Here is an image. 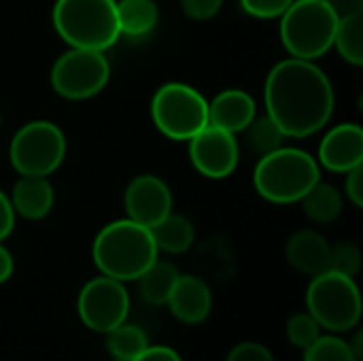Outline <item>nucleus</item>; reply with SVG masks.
<instances>
[{"mask_svg":"<svg viewBox=\"0 0 363 361\" xmlns=\"http://www.w3.org/2000/svg\"><path fill=\"white\" fill-rule=\"evenodd\" d=\"M319 164L330 172L347 174L363 164V130L357 123L334 126L319 145Z\"/></svg>","mask_w":363,"mask_h":361,"instance_id":"13","label":"nucleus"},{"mask_svg":"<svg viewBox=\"0 0 363 361\" xmlns=\"http://www.w3.org/2000/svg\"><path fill=\"white\" fill-rule=\"evenodd\" d=\"M300 202H302L306 217L315 223L336 221L342 213V206H345L342 194L334 185L323 183V181H319Z\"/></svg>","mask_w":363,"mask_h":361,"instance_id":"21","label":"nucleus"},{"mask_svg":"<svg viewBox=\"0 0 363 361\" xmlns=\"http://www.w3.org/2000/svg\"><path fill=\"white\" fill-rule=\"evenodd\" d=\"M349 347H351L357 361H363V332H355V336L349 340Z\"/></svg>","mask_w":363,"mask_h":361,"instance_id":"36","label":"nucleus"},{"mask_svg":"<svg viewBox=\"0 0 363 361\" xmlns=\"http://www.w3.org/2000/svg\"><path fill=\"white\" fill-rule=\"evenodd\" d=\"M187 143H189V160L202 177L217 181L230 177L236 170L240 160V147L236 134L208 123Z\"/></svg>","mask_w":363,"mask_h":361,"instance_id":"11","label":"nucleus"},{"mask_svg":"<svg viewBox=\"0 0 363 361\" xmlns=\"http://www.w3.org/2000/svg\"><path fill=\"white\" fill-rule=\"evenodd\" d=\"M179 268L172 262L166 260H155L138 279V294L140 298L149 304V306H166L174 283L179 279Z\"/></svg>","mask_w":363,"mask_h":361,"instance_id":"19","label":"nucleus"},{"mask_svg":"<svg viewBox=\"0 0 363 361\" xmlns=\"http://www.w3.org/2000/svg\"><path fill=\"white\" fill-rule=\"evenodd\" d=\"M221 6H223V0H181L183 13L194 21H208L217 17Z\"/></svg>","mask_w":363,"mask_h":361,"instance_id":"30","label":"nucleus"},{"mask_svg":"<svg viewBox=\"0 0 363 361\" xmlns=\"http://www.w3.org/2000/svg\"><path fill=\"white\" fill-rule=\"evenodd\" d=\"M330 249L328 238L317 230H298L289 236L285 245L287 262L294 270L306 277H317L330 266Z\"/></svg>","mask_w":363,"mask_h":361,"instance_id":"15","label":"nucleus"},{"mask_svg":"<svg viewBox=\"0 0 363 361\" xmlns=\"http://www.w3.org/2000/svg\"><path fill=\"white\" fill-rule=\"evenodd\" d=\"M166 306L179 323L200 326L213 313L211 285L196 274H179Z\"/></svg>","mask_w":363,"mask_h":361,"instance_id":"14","label":"nucleus"},{"mask_svg":"<svg viewBox=\"0 0 363 361\" xmlns=\"http://www.w3.org/2000/svg\"><path fill=\"white\" fill-rule=\"evenodd\" d=\"M91 257L100 274L130 283L160 257V251L151 230L125 217L106 223L98 232L91 245Z\"/></svg>","mask_w":363,"mask_h":361,"instance_id":"2","label":"nucleus"},{"mask_svg":"<svg viewBox=\"0 0 363 361\" xmlns=\"http://www.w3.org/2000/svg\"><path fill=\"white\" fill-rule=\"evenodd\" d=\"M132 361H183L179 351L166 345H149L140 355H136Z\"/></svg>","mask_w":363,"mask_h":361,"instance_id":"33","label":"nucleus"},{"mask_svg":"<svg viewBox=\"0 0 363 361\" xmlns=\"http://www.w3.org/2000/svg\"><path fill=\"white\" fill-rule=\"evenodd\" d=\"M323 2H330V0H323Z\"/></svg>","mask_w":363,"mask_h":361,"instance_id":"37","label":"nucleus"},{"mask_svg":"<svg viewBox=\"0 0 363 361\" xmlns=\"http://www.w3.org/2000/svg\"><path fill=\"white\" fill-rule=\"evenodd\" d=\"M328 270L347 274L355 279L362 270V251L355 243H338L330 249V266Z\"/></svg>","mask_w":363,"mask_h":361,"instance_id":"27","label":"nucleus"},{"mask_svg":"<svg viewBox=\"0 0 363 361\" xmlns=\"http://www.w3.org/2000/svg\"><path fill=\"white\" fill-rule=\"evenodd\" d=\"M66 157L64 132L47 119H34L21 126L9 147L11 166L19 177H51Z\"/></svg>","mask_w":363,"mask_h":361,"instance_id":"8","label":"nucleus"},{"mask_svg":"<svg viewBox=\"0 0 363 361\" xmlns=\"http://www.w3.org/2000/svg\"><path fill=\"white\" fill-rule=\"evenodd\" d=\"M319 181V162L296 147H279L262 155L253 172L255 191L272 204L300 202Z\"/></svg>","mask_w":363,"mask_h":361,"instance_id":"3","label":"nucleus"},{"mask_svg":"<svg viewBox=\"0 0 363 361\" xmlns=\"http://www.w3.org/2000/svg\"><path fill=\"white\" fill-rule=\"evenodd\" d=\"M77 313L87 330L98 334L111 332L128 321L130 315V294L125 283L104 274L87 281L79 291Z\"/></svg>","mask_w":363,"mask_h":361,"instance_id":"10","label":"nucleus"},{"mask_svg":"<svg viewBox=\"0 0 363 361\" xmlns=\"http://www.w3.org/2000/svg\"><path fill=\"white\" fill-rule=\"evenodd\" d=\"M123 206L128 219L153 228L172 213V191L164 179L155 174H138L125 187Z\"/></svg>","mask_w":363,"mask_h":361,"instance_id":"12","label":"nucleus"},{"mask_svg":"<svg viewBox=\"0 0 363 361\" xmlns=\"http://www.w3.org/2000/svg\"><path fill=\"white\" fill-rule=\"evenodd\" d=\"M330 4L338 13V17L353 15V13H363V0H330Z\"/></svg>","mask_w":363,"mask_h":361,"instance_id":"35","label":"nucleus"},{"mask_svg":"<svg viewBox=\"0 0 363 361\" xmlns=\"http://www.w3.org/2000/svg\"><path fill=\"white\" fill-rule=\"evenodd\" d=\"M225 361H277V357H274V353L266 345L247 340V343L234 345L230 349Z\"/></svg>","mask_w":363,"mask_h":361,"instance_id":"29","label":"nucleus"},{"mask_svg":"<svg viewBox=\"0 0 363 361\" xmlns=\"http://www.w3.org/2000/svg\"><path fill=\"white\" fill-rule=\"evenodd\" d=\"M104 336H106V351L113 360L132 361L151 345L147 332L128 321L119 323Z\"/></svg>","mask_w":363,"mask_h":361,"instance_id":"23","label":"nucleus"},{"mask_svg":"<svg viewBox=\"0 0 363 361\" xmlns=\"http://www.w3.org/2000/svg\"><path fill=\"white\" fill-rule=\"evenodd\" d=\"M340 57L353 66L363 64V13L338 17V26L334 32V45Z\"/></svg>","mask_w":363,"mask_h":361,"instance_id":"22","label":"nucleus"},{"mask_svg":"<svg viewBox=\"0 0 363 361\" xmlns=\"http://www.w3.org/2000/svg\"><path fill=\"white\" fill-rule=\"evenodd\" d=\"M255 115L257 104L245 89H223L208 102V123L232 134L245 132Z\"/></svg>","mask_w":363,"mask_h":361,"instance_id":"16","label":"nucleus"},{"mask_svg":"<svg viewBox=\"0 0 363 361\" xmlns=\"http://www.w3.org/2000/svg\"><path fill=\"white\" fill-rule=\"evenodd\" d=\"M302 361H357L353 355L349 340L338 334H321L311 347L304 349Z\"/></svg>","mask_w":363,"mask_h":361,"instance_id":"25","label":"nucleus"},{"mask_svg":"<svg viewBox=\"0 0 363 361\" xmlns=\"http://www.w3.org/2000/svg\"><path fill=\"white\" fill-rule=\"evenodd\" d=\"M245 134H247L249 147L257 155H266V153L283 147V143L287 138L270 115H255L253 121L245 128Z\"/></svg>","mask_w":363,"mask_h":361,"instance_id":"24","label":"nucleus"},{"mask_svg":"<svg viewBox=\"0 0 363 361\" xmlns=\"http://www.w3.org/2000/svg\"><path fill=\"white\" fill-rule=\"evenodd\" d=\"M11 204L15 215L28 219V221H40L45 219L55 202V191L49 181V177H19V181L13 185L11 191Z\"/></svg>","mask_w":363,"mask_h":361,"instance_id":"17","label":"nucleus"},{"mask_svg":"<svg viewBox=\"0 0 363 361\" xmlns=\"http://www.w3.org/2000/svg\"><path fill=\"white\" fill-rule=\"evenodd\" d=\"M119 34L125 38H147L160 23L155 0H117Z\"/></svg>","mask_w":363,"mask_h":361,"instance_id":"18","label":"nucleus"},{"mask_svg":"<svg viewBox=\"0 0 363 361\" xmlns=\"http://www.w3.org/2000/svg\"><path fill=\"white\" fill-rule=\"evenodd\" d=\"M149 230L153 234L157 251H164L168 255L185 253L187 249H191V245L196 240V228H194L191 219H187L185 215H179V213L166 215L160 223H155Z\"/></svg>","mask_w":363,"mask_h":361,"instance_id":"20","label":"nucleus"},{"mask_svg":"<svg viewBox=\"0 0 363 361\" xmlns=\"http://www.w3.org/2000/svg\"><path fill=\"white\" fill-rule=\"evenodd\" d=\"M294 0H240L247 15L255 19H279Z\"/></svg>","mask_w":363,"mask_h":361,"instance_id":"28","label":"nucleus"},{"mask_svg":"<svg viewBox=\"0 0 363 361\" xmlns=\"http://www.w3.org/2000/svg\"><path fill=\"white\" fill-rule=\"evenodd\" d=\"M266 115L287 138H306L334 115L336 94L330 77L311 60L287 57L272 66L264 85Z\"/></svg>","mask_w":363,"mask_h":361,"instance_id":"1","label":"nucleus"},{"mask_svg":"<svg viewBox=\"0 0 363 361\" xmlns=\"http://www.w3.org/2000/svg\"><path fill=\"white\" fill-rule=\"evenodd\" d=\"M13 270H15V260L11 251L0 243V285H4L13 277Z\"/></svg>","mask_w":363,"mask_h":361,"instance_id":"34","label":"nucleus"},{"mask_svg":"<svg viewBox=\"0 0 363 361\" xmlns=\"http://www.w3.org/2000/svg\"><path fill=\"white\" fill-rule=\"evenodd\" d=\"M51 21L57 36L77 49L106 51L121 36L117 0H55Z\"/></svg>","mask_w":363,"mask_h":361,"instance_id":"4","label":"nucleus"},{"mask_svg":"<svg viewBox=\"0 0 363 361\" xmlns=\"http://www.w3.org/2000/svg\"><path fill=\"white\" fill-rule=\"evenodd\" d=\"M15 211H13V204H11V198L0 189V243H4L13 228H15Z\"/></svg>","mask_w":363,"mask_h":361,"instance_id":"32","label":"nucleus"},{"mask_svg":"<svg viewBox=\"0 0 363 361\" xmlns=\"http://www.w3.org/2000/svg\"><path fill=\"white\" fill-rule=\"evenodd\" d=\"M151 119L170 140H189L208 126V100L187 83L170 81L151 98Z\"/></svg>","mask_w":363,"mask_h":361,"instance_id":"7","label":"nucleus"},{"mask_svg":"<svg viewBox=\"0 0 363 361\" xmlns=\"http://www.w3.org/2000/svg\"><path fill=\"white\" fill-rule=\"evenodd\" d=\"M279 19L283 47L291 57L315 62L332 49L338 13L330 2L294 0Z\"/></svg>","mask_w":363,"mask_h":361,"instance_id":"5","label":"nucleus"},{"mask_svg":"<svg viewBox=\"0 0 363 361\" xmlns=\"http://www.w3.org/2000/svg\"><path fill=\"white\" fill-rule=\"evenodd\" d=\"M321 332H323L321 326L315 321V317L308 311L291 315L285 323V336H287L289 345L300 349V351L311 347L321 336Z\"/></svg>","mask_w":363,"mask_h":361,"instance_id":"26","label":"nucleus"},{"mask_svg":"<svg viewBox=\"0 0 363 361\" xmlns=\"http://www.w3.org/2000/svg\"><path fill=\"white\" fill-rule=\"evenodd\" d=\"M362 291L355 279L325 270L311 279L306 289V311L315 317L321 330L345 334L359 326Z\"/></svg>","mask_w":363,"mask_h":361,"instance_id":"6","label":"nucleus"},{"mask_svg":"<svg viewBox=\"0 0 363 361\" xmlns=\"http://www.w3.org/2000/svg\"><path fill=\"white\" fill-rule=\"evenodd\" d=\"M345 191L347 198L353 202L355 209L363 206V164L355 166L353 170L347 172V181H345Z\"/></svg>","mask_w":363,"mask_h":361,"instance_id":"31","label":"nucleus"},{"mask_svg":"<svg viewBox=\"0 0 363 361\" xmlns=\"http://www.w3.org/2000/svg\"><path fill=\"white\" fill-rule=\"evenodd\" d=\"M111 79V64L104 51L70 47L51 68V87L66 100H87L100 94Z\"/></svg>","mask_w":363,"mask_h":361,"instance_id":"9","label":"nucleus"}]
</instances>
